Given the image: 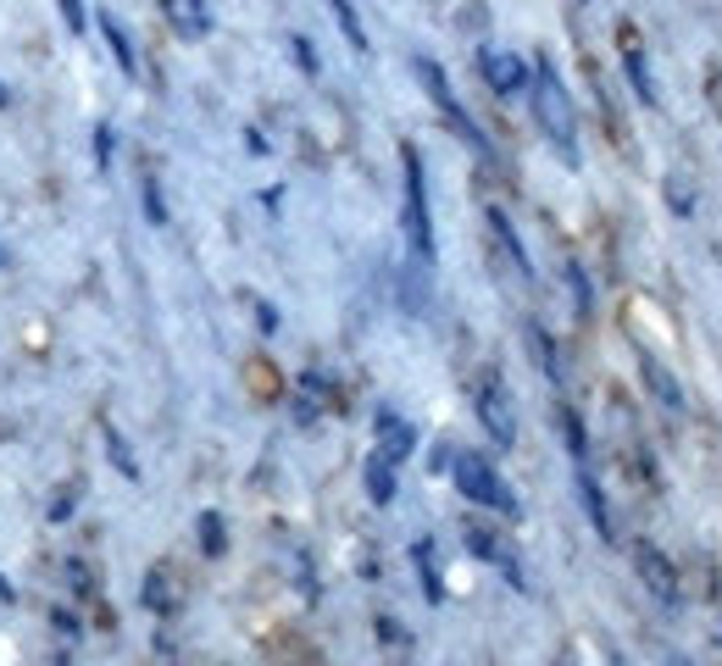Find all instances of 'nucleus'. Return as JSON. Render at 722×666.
<instances>
[{"instance_id":"nucleus-1","label":"nucleus","mask_w":722,"mask_h":666,"mask_svg":"<svg viewBox=\"0 0 722 666\" xmlns=\"http://www.w3.org/2000/svg\"><path fill=\"white\" fill-rule=\"evenodd\" d=\"M534 117H540V128H545V139L572 162L578 156V123H572V101H567V89H561V78L550 73V67H540L534 73Z\"/></svg>"},{"instance_id":"nucleus-2","label":"nucleus","mask_w":722,"mask_h":666,"mask_svg":"<svg viewBox=\"0 0 722 666\" xmlns=\"http://www.w3.org/2000/svg\"><path fill=\"white\" fill-rule=\"evenodd\" d=\"M451 472H456V489H461L472 505H490V511H506V516L517 511V495L506 489V478H501V472H495L484 456H456Z\"/></svg>"},{"instance_id":"nucleus-3","label":"nucleus","mask_w":722,"mask_h":666,"mask_svg":"<svg viewBox=\"0 0 722 666\" xmlns=\"http://www.w3.org/2000/svg\"><path fill=\"white\" fill-rule=\"evenodd\" d=\"M406 162V240H411V256L428 267L433 261V228H428V183H422V156L406 145L401 151Z\"/></svg>"},{"instance_id":"nucleus-4","label":"nucleus","mask_w":722,"mask_h":666,"mask_svg":"<svg viewBox=\"0 0 722 666\" xmlns=\"http://www.w3.org/2000/svg\"><path fill=\"white\" fill-rule=\"evenodd\" d=\"M472 411H478V422H484V434H490L495 445H511V439H517V417H511V395H506V384H501V372H484V377H478Z\"/></svg>"},{"instance_id":"nucleus-5","label":"nucleus","mask_w":722,"mask_h":666,"mask_svg":"<svg viewBox=\"0 0 722 666\" xmlns=\"http://www.w3.org/2000/svg\"><path fill=\"white\" fill-rule=\"evenodd\" d=\"M417 78H422V89H428V101L440 106L456 128H461V139H472V145H484V139H478V128L467 123V112H461V101H456V89H451V78H445V67L440 62H428V56H417Z\"/></svg>"},{"instance_id":"nucleus-6","label":"nucleus","mask_w":722,"mask_h":666,"mask_svg":"<svg viewBox=\"0 0 722 666\" xmlns=\"http://www.w3.org/2000/svg\"><path fill=\"white\" fill-rule=\"evenodd\" d=\"M478 67H484V78H490V89H495V94H517V89L534 84L528 62H522V56H511V51H495V44H490L484 56H478Z\"/></svg>"},{"instance_id":"nucleus-7","label":"nucleus","mask_w":722,"mask_h":666,"mask_svg":"<svg viewBox=\"0 0 722 666\" xmlns=\"http://www.w3.org/2000/svg\"><path fill=\"white\" fill-rule=\"evenodd\" d=\"M634 555H639V578H645L661 600H679V573H672V561H667L656 545H639Z\"/></svg>"},{"instance_id":"nucleus-8","label":"nucleus","mask_w":722,"mask_h":666,"mask_svg":"<svg viewBox=\"0 0 722 666\" xmlns=\"http://www.w3.org/2000/svg\"><path fill=\"white\" fill-rule=\"evenodd\" d=\"M378 439H383V456L390 461H406L411 445H417V427L406 417H395V411H378Z\"/></svg>"},{"instance_id":"nucleus-9","label":"nucleus","mask_w":722,"mask_h":666,"mask_svg":"<svg viewBox=\"0 0 722 666\" xmlns=\"http://www.w3.org/2000/svg\"><path fill=\"white\" fill-rule=\"evenodd\" d=\"M622 62H629V78H634V89H639V101H656V84H650V73H645V44H639L634 28H622Z\"/></svg>"},{"instance_id":"nucleus-10","label":"nucleus","mask_w":722,"mask_h":666,"mask_svg":"<svg viewBox=\"0 0 722 666\" xmlns=\"http://www.w3.org/2000/svg\"><path fill=\"white\" fill-rule=\"evenodd\" d=\"M645 384H650V395H656L667 411H684V389L672 384V372H667L656 356H645Z\"/></svg>"},{"instance_id":"nucleus-11","label":"nucleus","mask_w":722,"mask_h":666,"mask_svg":"<svg viewBox=\"0 0 722 666\" xmlns=\"http://www.w3.org/2000/svg\"><path fill=\"white\" fill-rule=\"evenodd\" d=\"M367 495H372L378 505H390V500H395V461L383 456V450L367 461Z\"/></svg>"},{"instance_id":"nucleus-12","label":"nucleus","mask_w":722,"mask_h":666,"mask_svg":"<svg viewBox=\"0 0 722 666\" xmlns=\"http://www.w3.org/2000/svg\"><path fill=\"white\" fill-rule=\"evenodd\" d=\"M328 7H333V17H340V28H345V39H351V51L367 56V28H362L356 7H351V0H328Z\"/></svg>"},{"instance_id":"nucleus-13","label":"nucleus","mask_w":722,"mask_h":666,"mask_svg":"<svg viewBox=\"0 0 722 666\" xmlns=\"http://www.w3.org/2000/svg\"><path fill=\"white\" fill-rule=\"evenodd\" d=\"M490 233H495V240H501V251L517 261V272L528 278V251H522V240H517V233H511V222L501 217V212H490Z\"/></svg>"},{"instance_id":"nucleus-14","label":"nucleus","mask_w":722,"mask_h":666,"mask_svg":"<svg viewBox=\"0 0 722 666\" xmlns=\"http://www.w3.org/2000/svg\"><path fill=\"white\" fill-rule=\"evenodd\" d=\"M167 17L183 28V34H201L212 17H206V7H201V0H167Z\"/></svg>"},{"instance_id":"nucleus-15","label":"nucleus","mask_w":722,"mask_h":666,"mask_svg":"<svg viewBox=\"0 0 722 666\" xmlns=\"http://www.w3.org/2000/svg\"><path fill=\"white\" fill-rule=\"evenodd\" d=\"M101 34H106V44H112V56H117V67H123V73H134L139 62H134V44H128L123 23H117V17H101Z\"/></svg>"},{"instance_id":"nucleus-16","label":"nucleus","mask_w":722,"mask_h":666,"mask_svg":"<svg viewBox=\"0 0 722 666\" xmlns=\"http://www.w3.org/2000/svg\"><path fill=\"white\" fill-rule=\"evenodd\" d=\"M173 600H178V589H173V573H167V566H156V573H151V584H144V605L167 611Z\"/></svg>"},{"instance_id":"nucleus-17","label":"nucleus","mask_w":722,"mask_h":666,"mask_svg":"<svg viewBox=\"0 0 722 666\" xmlns=\"http://www.w3.org/2000/svg\"><path fill=\"white\" fill-rule=\"evenodd\" d=\"M201 545H206V550H212V555H217V550H223V516H212V511H206V516H201Z\"/></svg>"},{"instance_id":"nucleus-18","label":"nucleus","mask_w":722,"mask_h":666,"mask_svg":"<svg viewBox=\"0 0 722 666\" xmlns=\"http://www.w3.org/2000/svg\"><path fill=\"white\" fill-rule=\"evenodd\" d=\"M144 206H151V222H167V212H162V195H156V183H144Z\"/></svg>"},{"instance_id":"nucleus-19","label":"nucleus","mask_w":722,"mask_h":666,"mask_svg":"<svg viewBox=\"0 0 722 666\" xmlns=\"http://www.w3.org/2000/svg\"><path fill=\"white\" fill-rule=\"evenodd\" d=\"M62 17H67V28H73V34L84 28V7H78V0H62Z\"/></svg>"},{"instance_id":"nucleus-20","label":"nucleus","mask_w":722,"mask_h":666,"mask_svg":"<svg viewBox=\"0 0 722 666\" xmlns=\"http://www.w3.org/2000/svg\"><path fill=\"white\" fill-rule=\"evenodd\" d=\"M667 189H672V206H679V212H689V189H684V183H679V178H672V183H667Z\"/></svg>"},{"instance_id":"nucleus-21","label":"nucleus","mask_w":722,"mask_h":666,"mask_svg":"<svg viewBox=\"0 0 722 666\" xmlns=\"http://www.w3.org/2000/svg\"><path fill=\"white\" fill-rule=\"evenodd\" d=\"M295 62H301V67H317V56H312V44H306V39H295Z\"/></svg>"},{"instance_id":"nucleus-22","label":"nucleus","mask_w":722,"mask_h":666,"mask_svg":"<svg viewBox=\"0 0 722 666\" xmlns=\"http://www.w3.org/2000/svg\"><path fill=\"white\" fill-rule=\"evenodd\" d=\"M0 267H7V251H0Z\"/></svg>"}]
</instances>
